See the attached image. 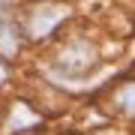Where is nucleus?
Wrapping results in <instances>:
<instances>
[{
	"instance_id": "nucleus-1",
	"label": "nucleus",
	"mask_w": 135,
	"mask_h": 135,
	"mask_svg": "<svg viewBox=\"0 0 135 135\" xmlns=\"http://www.w3.org/2000/svg\"><path fill=\"white\" fill-rule=\"evenodd\" d=\"M93 63H96V48H93L90 42H84V39H78V42H72L60 54L57 69L63 75H84Z\"/></svg>"
},
{
	"instance_id": "nucleus-2",
	"label": "nucleus",
	"mask_w": 135,
	"mask_h": 135,
	"mask_svg": "<svg viewBox=\"0 0 135 135\" xmlns=\"http://www.w3.org/2000/svg\"><path fill=\"white\" fill-rule=\"evenodd\" d=\"M63 18H66V6H60V3H45V6H39V9H33L30 18H27V36H30V39L48 36Z\"/></svg>"
},
{
	"instance_id": "nucleus-3",
	"label": "nucleus",
	"mask_w": 135,
	"mask_h": 135,
	"mask_svg": "<svg viewBox=\"0 0 135 135\" xmlns=\"http://www.w3.org/2000/svg\"><path fill=\"white\" fill-rule=\"evenodd\" d=\"M117 105H120L129 117H135V81H129L120 93H117Z\"/></svg>"
},
{
	"instance_id": "nucleus-4",
	"label": "nucleus",
	"mask_w": 135,
	"mask_h": 135,
	"mask_svg": "<svg viewBox=\"0 0 135 135\" xmlns=\"http://www.w3.org/2000/svg\"><path fill=\"white\" fill-rule=\"evenodd\" d=\"M15 33H18L15 27H3V30H0V48H3L6 54H15V51H18V42H15Z\"/></svg>"
},
{
	"instance_id": "nucleus-5",
	"label": "nucleus",
	"mask_w": 135,
	"mask_h": 135,
	"mask_svg": "<svg viewBox=\"0 0 135 135\" xmlns=\"http://www.w3.org/2000/svg\"><path fill=\"white\" fill-rule=\"evenodd\" d=\"M39 120V117H27V114H21V108H15V117H12V129H18V126H33Z\"/></svg>"
},
{
	"instance_id": "nucleus-6",
	"label": "nucleus",
	"mask_w": 135,
	"mask_h": 135,
	"mask_svg": "<svg viewBox=\"0 0 135 135\" xmlns=\"http://www.w3.org/2000/svg\"><path fill=\"white\" fill-rule=\"evenodd\" d=\"M6 78V66H3V60H0V81Z\"/></svg>"
},
{
	"instance_id": "nucleus-7",
	"label": "nucleus",
	"mask_w": 135,
	"mask_h": 135,
	"mask_svg": "<svg viewBox=\"0 0 135 135\" xmlns=\"http://www.w3.org/2000/svg\"><path fill=\"white\" fill-rule=\"evenodd\" d=\"M0 9H3V0H0Z\"/></svg>"
}]
</instances>
